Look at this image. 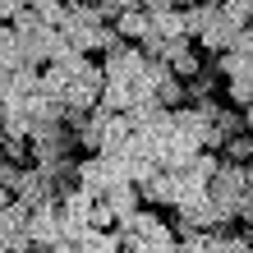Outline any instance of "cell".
I'll return each mask as SVG.
<instances>
[{
  "label": "cell",
  "mask_w": 253,
  "mask_h": 253,
  "mask_svg": "<svg viewBox=\"0 0 253 253\" xmlns=\"http://www.w3.org/2000/svg\"><path fill=\"white\" fill-rule=\"evenodd\" d=\"M138 5H143L147 14H157V9H175V0H138Z\"/></svg>",
  "instance_id": "ac0fdd59"
},
{
  "label": "cell",
  "mask_w": 253,
  "mask_h": 253,
  "mask_svg": "<svg viewBox=\"0 0 253 253\" xmlns=\"http://www.w3.org/2000/svg\"><path fill=\"white\" fill-rule=\"evenodd\" d=\"M74 180H79L87 193H101V189H111L115 180H125V175H120V166H115L111 152H87L83 161H74Z\"/></svg>",
  "instance_id": "277c9868"
},
{
  "label": "cell",
  "mask_w": 253,
  "mask_h": 253,
  "mask_svg": "<svg viewBox=\"0 0 253 253\" xmlns=\"http://www.w3.org/2000/svg\"><path fill=\"white\" fill-rule=\"evenodd\" d=\"M14 198H23L28 207H33V203H46V198H55V175H46L42 166H23L19 184H14Z\"/></svg>",
  "instance_id": "8992f818"
},
{
  "label": "cell",
  "mask_w": 253,
  "mask_h": 253,
  "mask_svg": "<svg viewBox=\"0 0 253 253\" xmlns=\"http://www.w3.org/2000/svg\"><path fill=\"white\" fill-rule=\"evenodd\" d=\"M226 83V97H230V106L235 111H249V97H253V87H249V74H240V79H221Z\"/></svg>",
  "instance_id": "9a60e30c"
},
{
  "label": "cell",
  "mask_w": 253,
  "mask_h": 253,
  "mask_svg": "<svg viewBox=\"0 0 253 253\" xmlns=\"http://www.w3.org/2000/svg\"><path fill=\"white\" fill-rule=\"evenodd\" d=\"M19 9H23V0H0V23H9Z\"/></svg>",
  "instance_id": "e0dca14e"
},
{
  "label": "cell",
  "mask_w": 253,
  "mask_h": 253,
  "mask_svg": "<svg viewBox=\"0 0 253 253\" xmlns=\"http://www.w3.org/2000/svg\"><path fill=\"white\" fill-rule=\"evenodd\" d=\"M152 97L161 101V106H184V79H175V74L166 69V74H161V79H157V87H152Z\"/></svg>",
  "instance_id": "4fadbf2b"
},
{
  "label": "cell",
  "mask_w": 253,
  "mask_h": 253,
  "mask_svg": "<svg viewBox=\"0 0 253 253\" xmlns=\"http://www.w3.org/2000/svg\"><path fill=\"white\" fill-rule=\"evenodd\" d=\"M203 193H207L216 207H226V212L235 216V207L249 198V161H221Z\"/></svg>",
  "instance_id": "7a4b0ae2"
},
{
  "label": "cell",
  "mask_w": 253,
  "mask_h": 253,
  "mask_svg": "<svg viewBox=\"0 0 253 253\" xmlns=\"http://www.w3.org/2000/svg\"><path fill=\"white\" fill-rule=\"evenodd\" d=\"M147 19H152V37H161V42L184 37V19H180V9H157V14H147Z\"/></svg>",
  "instance_id": "8fae6325"
},
{
  "label": "cell",
  "mask_w": 253,
  "mask_h": 253,
  "mask_svg": "<svg viewBox=\"0 0 253 253\" xmlns=\"http://www.w3.org/2000/svg\"><path fill=\"white\" fill-rule=\"evenodd\" d=\"M28 240L33 244H46V249H74L69 240H65V230H60V207H55V198H46V203H33L28 207Z\"/></svg>",
  "instance_id": "3957f363"
},
{
  "label": "cell",
  "mask_w": 253,
  "mask_h": 253,
  "mask_svg": "<svg viewBox=\"0 0 253 253\" xmlns=\"http://www.w3.org/2000/svg\"><path fill=\"white\" fill-rule=\"evenodd\" d=\"M101 115V152H115V147H125L129 143V133H133V125H129V115L125 111H97Z\"/></svg>",
  "instance_id": "ba28073f"
},
{
  "label": "cell",
  "mask_w": 253,
  "mask_h": 253,
  "mask_svg": "<svg viewBox=\"0 0 253 253\" xmlns=\"http://www.w3.org/2000/svg\"><path fill=\"white\" fill-rule=\"evenodd\" d=\"M19 175H23V166H19V161L0 157V184H5V189H14V184H19Z\"/></svg>",
  "instance_id": "2e32d148"
},
{
  "label": "cell",
  "mask_w": 253,
  "mask_h": 253,
  "mask_svg": "<svg viewBox=\"0 0 253 253\" xmlns=\"http://www.w3.org/2000/svg\"><path fill=\"white\" fill-rule=\"evenodd\" d=\"M97 198H101V207H106V212H111L115 221H120V216H129L133 207L143 203V198H138V184H133V180H115L111 189H101Z\"/></svg>",
  "instance_id": "52a82bcc"
},
{
  "label": "cell",
  "mask_w": 253,
  "mask_h": 253,
  "mask_svg": "<svg viewBox=\"0 0 253 253\" xmlns=\"http://www.w3.org/2000/svg\"><path fill=\"white\" fill-rule=\"evenodd\" d=\"M216 79H240V74H253V55H240V51H216Z\"/></svg>",
  "instance_id": "7c38bea8"
},
{
  "label": "cell",
  "mask_w": 253,
  "mask_h": 253,
  "mask_svg": "<svg viewBox=\"0 0 253 253\" xmlns=\"http://www.w3.org/2000/svg\"><path fill=\"white\" fill-rule=\"evenodd\" d=\"M111 28L125 42H147V37H152V19H147V9L138 5V0L125 5V9H111Z\"/></svg>",
  "instance_id": "5b68a950"
},
{
  "label": "cell",
  "mask_w": 253,
  "mask_h": 253,
  "mask_svg": "<svg viewBox=\"0 0 253 253\" xmlns=\"http://www.w3.org/2000/svg\"><path fill=\"white\" fill-rule=\"evenodd\" d=\"M230 33H235V23H230V19H226L221 9H212V19H207V28H203V33L193 37V42H198L203 51H212V55H216V51H226Z\"/></svg>",
  "instance_id": "9c48e42d"
},
{
  "label": "cell",
  "mask_w": 253,
  "mask_h": 253,
  "mask_svg": "<svg viewBox=\"0 0 253 253\" xmlns=\"http://www.w3.org/2000/svg\"><path fill=\"white\" fill-rule=\"evenodd\" d=\"M106 9H125V5H133V0H101Z\"/></svg>",
  "instance_id": "d6986e66"
},
{
  "label": "cell",
  "mask_w": 253,
  "mask_h": 253,
  "mask_svg": "<svg viewBox=\"0 0 253 253\" xmlns=\"http://www.w3.org/2000/svg\"><path fill=\"white\" fill-rule=\"evenodd\" d=\"M216 152H221V161H249L253 157V138L240 129V133H230V138H221Z\"/></svg>",
  "instance_id": "5bb4252c"
},
{
  "label": "cell",
  "mask_w": 253,
  "mask_h": 253,
  "mask_svg": "<svg viewBox=\"0 0 253 253\" xmlns=\"http://www.w3.org/2000/svg\"><path fill=\"white\" fill-rule=\"evenodd\" d=\"M115 235H120V249H138V253H166L175 249V230L166 216H157V207H133L129 216L115 221Z\"/></svg>",
  "instance_id": "6da1fadb"
},
{
  "label": "cell",
  "mask_w": 253,
  "mask_h": 253,
  "mask_svg": "<svg viewBox=\"0 0 253 253\" xmlns=\"http://www.w3.org/2000/svg\"><path fill=\"white\" fill-rule=\"evenodd\" d=\"M212 9H216V0H193V5H184V9H180V19H184V37H189V42L207 28Z\"/></svg>",
  "instance_id": "30bf717a"
},
{
  "label": "cell",
  "mask_w": 253,
  "mask_h": 253,
  "mask_svg": "<svg viewBox=\"0 0 253 253\" xmlns=\"http://www.w3.org/2000/svg\"><path fill=\"white\" fill-rule=\"evenodd\" d=\"M23 5H33V9H37V5H46V0H23Z\"/></svg>",
  "instance_id": "ffe728a7"
}]
</instances>
